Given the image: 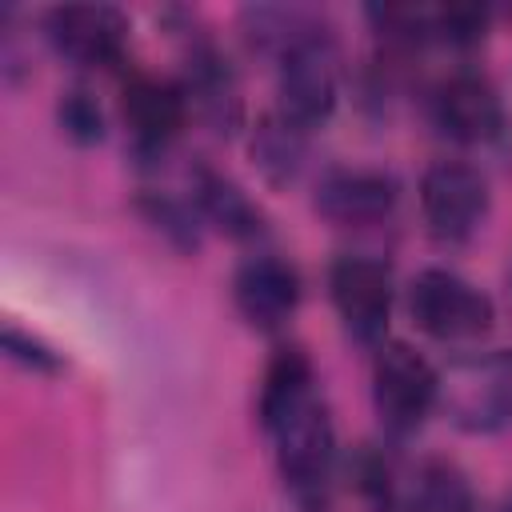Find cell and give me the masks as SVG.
<instances>
[{
	"mask_svg": "<svg viewBox=\"0 0 512 512\" xmlns=\"http://www.w3.org/2000/svg\"><path fill=\"white\" fill-rule=\"evenodd\" d=\"M4 348H8V356H12V360H24L28 368H56V356H52L44 344H36V340L20 336L16 328H8V332H4Z\"/></svg>",
	"mask_w": 512,
	"mask_h": 512,
	"instance_id": "19",
	"label": "cell"
},
{
	"mask_svg": "<svg viewBox=\"0 0 512 512\" xmlns=\"http://www.w3.org/2000/svg\"><path fill=\"white\" fill-rule=\"evenodd\" d=\"M396 180L380 168H332L316 184V208L332 224L368 228L392 216L396 208Z\"/></svg>",
	"mask_w": 512,
	"mask_h": 512,
	"instance_id": "10",
	"label": "cell"
},
{
	"mask_svg": "<svg viewBox=\"0 0 512 512\" xmlns=\"http://www.w3.org/2000/svg\"><path fill=\"white\" fill-rule=\"evenodd\" d=\"M120 112L140 152H164L188 120V88L164 76H132L124 84Z\"/></svg>",
	"mask_w": 512,
	"mask_h": 512,
	"instance_id": "9",
	"label": "cell"
},
{
	"mask_svg": "<svg viewBox=\"0 0 512 512\" xmlns=\"http://www.w3.org/2000/svg\"><path fill=\"white\" fill-rule=\"evenodd\" d=\"M312 364L300 348H280L264 372L260 384V424L272 420L276 412H284L288 404H296L304 392H312Z\"/></svg>",
	"mask_w": 512,
	"mask_h": 512,
	"instance_id": "15",
	"label": "cell"
},
{
	"mask_svg": "<svg viewBox=\"0 0 512 512\" xmlns=\"http://www.w3.org/2000/svg\"><path fill=\"white\" fill-rule=\"evenodd\" d=\"M48 40L56 44L60 56L88 64V68H108L124 56L128 48V16L112 4H68L48 12Z\"/></svg>",
	"mask_w": 512,
	"mask_h": 512,
	"instance_id": "8",
	"label": "cell"
},
{
	"mask_svg": "<svg viewBox=\"0 0 512 512\" xmlns=\"http://www.w3.org/2000/svg\"><path fill=\"white\" fill-rule=\"evenodd\" d=\"M276 96H280V116L304 132L320 128L336 112L340 68H336V48L328 36L312 28L280 52Z\"/></svg>",
	"mask_w": 512,
	"mask_h": 512,
	"instance_id": "3",
	"label": "cell"
},
{
	"mask_svg": "<svg viewBox=\"0 0 512 512\" xmlns=\"http://www.w3.org/2000/svg\"><path fill=\"white\" fill-rule=\"evenodd\" d=\"M408 312L416 328L444 344H468L492 332V300L448 268H424L408 288Z\"/></svg>",
	"mask_w": 512,
	"mask_h": 512,
	"instance_id": "2",
	"label": "cell"
},
{
	"mask_svg": "<svg viewBox=\"0 0 512 512\" xmlns=\"http://www.w3.org/2000/svg\"><path fill=\"white\" fill-rule=\"evenodd\" d=\"M192 200H196L200 216L212 228H220L224 236H232V240H256L264 232V212L224 172L196 168V176H192Z\"/></svg>",
	"mask_w": 512,
	"mask_h": 512,
	"instance_id": "13",
	"label": "cell"
},
{
	"mask_svg": "<svg viewBox=\"0 0 512 512\" xmlns=\"http://www.w3.org/2000/svg\"><path fill=\"white\" fill-rule=\"evenodd\" d=\"M140 208H144L148 220H152L156 228H164L180 248H196V224H192V212H188L180 200H172V196H164V192H148V196L140 200Z\"/></svg>",
	"mask_w": 512,
	"mask_h": 512,
	"instance_id": "17",
	"label": "cell"
},
{
	"mask_svg": "<svg viewBox=\"0 0 512 512\" xmlns=\"http://www.w3.org/2000/svg\"><path fill=\"white\" fill-rule=\"evenodd\" d=\"M60 124H64V132H68L72 140H80V144H92V140L104 136L100 108H96V100H92L88 92H80V88H72V92L60 100Z\"/></svg>",
	"mask_w": 512,
	"mask_h": 512,
	"instance_id": "18",
	"label": "cell"
},
{
	"mask_svg": "<svg viewBox=\"0 0 512 512\" xmlns=\"http://www.w3.org/2000/svg\"><path fill=\"white\" fill-rule=\"evenodd\" d=\"M420 212L436 240H468L488 216V180L464 160H436L420 180Z\"/></svg>",
	"mask_w": 512,
	"mask_h": 512,
	"instance_id": "6",
	"label": "cell"
},
{
	"mask_svg": "<svg viewBox=\"0 0 512 512\" xmlns=\"http://www.w3.org/2000/svg\"><path fill=\"white\" fill-rule=\"evenodd\" d=\"M332 304L360 344H380L392 316V268L376 256H340L328 272Z\"/></svg>",
	"mask_w": 512,
	"mask_h": 512,
	"instance_id": "7",
	"label": "cell"
},
{
	"mask_svg": "<svg viewBox=\"0 0 512 512\" xmlns=\"http://www.w3.org/2000/svg\"><path fill=\"white\" fill-rule=\"evenodd\" d=\"M440 400V372L408 344H384L372 364V404L392 436H408L424 424Z\"/></svg>",
	"mask_w": 512,
	"mask_h": 512,
	"instance_id": "4",
	"label": "cell"
},
{
	"mask_svg": "<svg viewBox=\"0 0 512 512\" xmlns=\"http://www.w3.org/2000/svg\"><path fill=\"white\" fill-rule=\"evenodd\" d=\"M500 512H512V492L504 496V504H500Z\"/></svg>",
	"mask_w": 512,
	"mask_h": 512,
	"instance_id": "20",
	"label": "cell"
},
{
	"mask_svg": "<svg viewBox=\"0 0 512 512\" xmlns=\"http://www.w3.org/2000/svg\"><path fill=\"white\" fill-rule=\"evenodd\" d=\"M264 432L276 444V464L292 496L300 504H316L328 488L332 460H336V432H332V416L320 392L312 388L296 404L264 420Z\"/></svg>",
	"mask_w": 512,
	"mask_h": 512,
	"instance_id": "1",
	"label": "cell"
},
{
	"mask_svg": "<svg viewBox=\"0 0 512 512\" xmlns=\"http://www.w3.org/2000/svg\"><path fill=\"white\" fill-rule=\"evenodd\" d=\"M232 300L252 328L276 332L300 304V276L280 256H252L232 276Z\"/></svg>",
	"mask_w": 512,
	"mask_h": 512,
	"instance_id": "11",
	"label": "cell"
},
{
	"mask_svg": "<svg viewBox=\"0 0 512 512\" xmlns=\"http://www.w3.org/2000/svg\"><path fill=\"white\" fill-rule=\"evenodd\" d=\"M440 400L456 424L488 432L512 420V356L484 352L464 356L440 376Z\"/></svg>",
	"mask_w": 512,
	"mask_h": 512,
	"instance_id": "5",
	"label": "cell"
},
{
	"mask_svg": "<svg viewBox=\"0 0 512 512\" xmlns=\"http://www.w3.org/2000/svg\"><path fill=\"white\" fill-rule=\"evenodd\" d=\"M400 504L408 512H472L476 496L452 460H424L408 480H400Z\"/></svg>",
	"mask_w": 512,
	"mask_h": 512,
	"instance_id": "14",
	"label": "cell"
},
{
	"mask_svg": "<svg viewBox=\"0 0 512 512\" xmlns=\"http://www.w3.org/2000/svg\"><path fill=\"white\" fill-rule=\"evenodd\" d=\"M300 136H304V128L288 124L280 112L256 128L252 152H256L260 168H264L272 180H284V176L296 172V164H300Z\"/></svg>",
	"mask_w": 512,
	"mask_h": 512,
	"instance_id": "16",
	"label": "cell"
},
{
	"mask_svg": "<svg viewBox=\"0 0 512 512\" xmlns=\"http://www.w3.org/2000/svg\"><path fill=\"white\" fill-rule=\"evenodd\" d=\"M508 292H512V272H508Z\"/></svg>",
	"mask_w": 512,
	"mask_h": 512,
	"instance_id": "21",
	"label": "cell"
},
{
	"mask_svg": "<svg viewBox=\"0 0 512 512\" xmlns=\"http://www.w3.org/2000/svg\"><path fill=\"white\" fill-rule=\"evenodd\" d=\"M436 124L456 144H488L504 128L500 92L484 76L460 72L436 92Z\"/></svg>",
	"mask_w": 512,
	"mask_h": 512,
	"instance_id": "12",
	"label": "cell"
}]
</instances>
